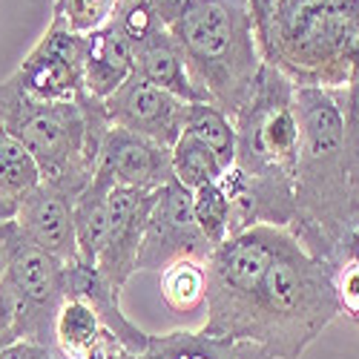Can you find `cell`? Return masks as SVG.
I'll return each mask as SVG.
<instances>
[{
    "label": "cell",
    "mask_w": 359,
    "mask_h": 359,
    "mask_svg": "<svg viewBox=\"0 0 359 359\" xmlns=\"http://www.w3.org/2000/svg\"><path fill=\"white\" fill-rule=\"evenodd\" d=\"M299 158L290 233L327 267L348 259L359 236V127L345 118L342 89L296 86Z\"/></svg>",
    "instance_id": "6da1fadb"
},
{
    "label": "cell",
    "mask_w": 359,
    "mask_h": 359,
    "mask_svg": "<svg viewBox=\"0 0 359 359\" xmlns=\"http://www.w3.org/2000/svg\"><path fill=\"white\" fill-rule=\"evenodd\" d=\"M262 61L293 86L342 89L359 61V0H248Z\"/></svg>",
    "instance_id": "7a4b0ae2"
},
{
    "label": "cell",
    "mask_w": 359,
    "mask_h": 359,
    "mask_svg": "<svg viewBox=\"0 0 359 359\" xmlns=\"http://www.w3.org/2000/svg\"><path fill=\"white\" fill-rule=\"evenodd\" d=\"M190 75L213 107L236 121L264 67L248 0H178L164 18Z\"/></svg>",
    "instance_id": "3957f363"
},
{
    "label": "cell",
    "mask_w": 359,
    "mask_h": 359,
    "mask_svg": "<svg viewBox=\"0 0 359 359\" xmlns=\"http://www.w3.org/2000/svg\"><path fill=\"white\" fill-rule=\"evenodd\" d=\"M337 316L334 271L287 230L259 285L238 342L259 345L271 359H302Z\"/></svg>",
    "instance_id": "277c9868"
},
{
    "label": "cell",
    "mask_w": 359,
    "mask_h": 359,
    "mask_svg": "<svg viewBox=\"0 0 359 359\" xmlns=\"http://www.w3.org/2000/svg\"><path fill=\"white\" fill-rule=\"evenodd\" d=\"M0 124L32 156L41 182L61 184L75 196L95 172L109 118L101 98L83 93L69 104L35 101L12 81H0Z\"/></svg>",
    "instance_id": "5b68a950"
},
{
    "label": "cell",
    "mask_w": 359,
    "mask_h": 359,
    "mask_svg": "<svg viewBox=\"0 0 359 359\" xmlns=\"http://www.w3.org/2000/svg\"><path fill=\"white\" fill-rule=\"evenodd\" d=\"M287 227L256 224L236 233L207 256V322L201 331L238 342L259 285L271 267Z\"/></svg>",
    "instance_id": "8992f818"
},
{
    "label": "cell",
    "mask_w": 359,
    "mask_h": 359,
    "mask_svg": "<svg viewBox=\"0 0 359 359\" xmlns=\"http://www.w3.org/2000/svg\"><path fill=\"white\" fill-rule=\"evenodd\" d=\"M4 279L15 296L18 339L55 348V316L67 299V264L26 238L15 219L0 222Z\"/></svg>",
    "instance_id": "52a82bcc"
},
{
    "label": "cell",
    "mask_w": 359,
    "mask_h": 359,
    "mask_svg": "<svg viewBox=\"0 0 359 359\" xmlns=\"http://www.w3.org/2000/svg\"><path fill=\"white\" fill-rule=\"evenodd\" d=\"M83 57H86V35H75L69 29L49 20L41 41L12 72V81L20 86V93H26L35 101L69 104L86 93Z\"/></svg>",
    "instance_id": "ba28073f"
},
{
    "label": "cell",
    "mask_w": 359,
    "mask_h": 359,
    "mask_svg": "<svg viewBox=\"0 0 359 359\" xmlns=\"http://www.w3.org/2000/svg\"><path fill=\"white\" fill-rule=\"evenodd\" d=\"M210 253L213 245L204 238L193 216V193L178 182H170L156 190L138 253V271L161 273L175 259L190 256L207 262Z\"/></svg>",
    "instance_id": "9c48e42d"
},
{
    "label": "cell",
    "mask_w": 359,
    "mask_h": 359,
    "mask_svg": "<svg viewBox=\"0 0 359 359\" xmlns=\"http://www.w3.org/2000/svg\"><path fill=\"white\" fill-rule=\"evenodd\" d=\"M104 107L112 127L144 135L167 149L184 133L187 121V104L182 98L164 93L161 86L144 81L135 72L104 101Z\"/></svg>",
    "instance_id": "30bf717a"
},
{
    "label": "cell",
    "mask_w": 359,
    "mask_h": 359,
    "mask_svg": "<svg viewBox=\"0 0 359 359\" xmlns=\"http://www.w3.org/2000/svg\"><path fill=\"white\" fill-rule=\"evenodd\" d=\"M156 190H133V187H112L109 196V227L104 248L98 253L95 267L107 276V282L118 290L138 273V253L144 242V230L149 219V207H153Z\"/></svg>",
    "instance_id": "8fae6325"
},
{
    "label": "cell",
    "mask_w": 359,
    "mask_h": 359,
    "mask_svg": "<svg viewBox=\"0 0 359 359\" xmlns=\"http://www.w3.org/2000/svg\"><path fill=\"white\" fill-rule=\"evenodd\" d=\"M72 210H75L72 190L52 182H38V187L29 190L26 198L20 201L15 222L20 224L29 242L69 267L72 262H78Z\"/></svg>",
    "instance_id": "7c38bea8"
},
{
    "label": "cell",
    "mask_w": 359,
    "mask_h": 359,
    "mask_svg": "<svg viewBox=\"0 0 359 359\" xmlns=\"http://www.w3.org/2000/svg\"><path fill=\"white\" fill-rule=\"evenodd\" d=\"M95 170H104L118 187H133L147 193L175 182L170 149L121 127H109Z\"/></svg>",
    "instance_id": "4fadbf2b"
},
{
    "label": "cell",
    "mask_w": 359,
    "mask_h": 359,
    "mask_svg": "<svg viewBox=\"0 0 359 359\" xmlns=\"http://www.w3.org/2000/svg\"><path fill=\"white\" fill-rule=\"evenodd\" d=\"M67 296L69 299H81L83 305L93 308L95 316L104 325V331H109L124 348H130L135 353L147 351L149 334L141 331V327L124 313V308H121V290L112 287L95 264L72 262L67 267Z\"/></svg>",
    "instance_id": "5bb4252c"
},
{
    "label": "cell",
    "mask_w": 359,
    "mask_h": 359,
    "mask_svg": "<svg viewBox=\"0 0 359 359\" xmlns=\"http://www.w3.org/2000/svg\"><path fill=\"white\" fill-rule=\"evenodd\" d=\"M133 72L149 83L161 86L164 93L182 98L184 104H210L204 89L190 75L184 55L172 41V35L167 32V26L156 29L153 35L133 43Z\"/></svg>",
    "instance_id": "9a60e30c"
},
{
    "label": "cell",
    "mask_w": 359,
    "mask_h": 359,
    "mask_svg": "<svg viewBox=\"0 0 359 359\" xmlns=\"http://www.w3.org/2000/svg\"><path fill=\"white\" fill-rule=\"evenodd\" d=\"M133 75V43L115 20H107L86 35L83 89L93 98L107 101Z\"/></svg>",
    "instance_id": "2e32d148"
},
{
    "label": "cell",
    "mask_w": 359,
    "mask_h": 359,
    "mask_svg": "<svg viewBox=\"0 0 359 359\" xmlns=\"http://www.w3.org/2000/svg\"><path fill=\"white\" fill-rule=\"evenodd\" d=\"M115 182L104 172L95 170L89 184L75 196V245H78V262L95 264L98 253L104 248L107 227H109V196Z\"/></svg>",
    "instance_id": "e0dca14e"
},
{
    "label": "cell",
    "mask_w": 359,
    "mask_h": 359,
    "mask_svg": "<svg viewBox=\"0 0 359 359\" xmlns=\"http://www.w3.org/2000/svg\"><path fill=\"white\" fill-rule=\"evenodd\" d=\"M41 172L32 156L0 124V222L18 216V207L29 190H35Z\"/></svg>",
    "instance_id": "ac0fdd59"
},
{
    "label": "cell",
    "mask_w": 359,
    "mask_h": 359,
    "mask_svg": "<svg viewBox=\"0 0 359 359\" xmlns=\"http://www.w3.org/2000/svg\"><path fill=\"white\" fill-rule=\"evenodd\" d=\"M158 287L172 313H198L207 305V267L201 259H175L158 273Z\"/></svg>",
    "instance_id": "d6986e66"
},
{
    "label": "cell",
    "mask_w": 359,
    "mask_h": 359,
    "mask_svg": "<svg viewBox=\"0 0 359 359\" xmlns=\"http://www.w3.org/2000/svg\"><path fill=\"white\" fill-rule=\"evenodd\" d=\"M104 331L95 311L81 299H64L55 316V348L64 359H86Z\"/></svg>",
    "instance_id": "ffe728a7"
},
{
    "label": "cell",
    "mask_w": 359,
    "mask_h": 359,
    "mask_svg": "<svg viewBox=\"0 0 359 359\" xmlns=\"http://www.w3.org/2000/svg\"><path fill=\"white\" fill-rule=\"evenodd\" d=\"M238 342L210 337L204 331H170L161 337L149 334L144 359H236Z\"/></svg>",
    "instance_id": "44dd1931"
},
{
    "label": "cell",
    "mask_w": 359,
    "mask_h": 359,
    "mask_svg": "<svg viewBox=\"0 0 359 359\" xmlns=\"http://www.w3.org/2000/svg\"><path fill=\"white\" fill-rule=\"evenodd\" d=\"M170 161H172V175L175 182L187 187L190 193L204 187V184H216L224 167L222 161L213 156V149L201 144L193 133H182L178 135V141L170 147Z\"/></svg>",
    "instance_id": "7402d4cb"
},
{
    "label": "cell",
    "mask_w": 359,
    "mask_h": 359,
    "mask_svg": "<svg viewBox=\"0 0 359 359\" xmlns=\"http://www.w3.org/2000/svg\"><path fill=\"white\" fill-rule=\"evenodd\" d=\"M184 130L193 133L201 144L213 149L222 167H233L236 161V121L213 104H187Z\"/></svg>",
    "instance_id": "603a6c76"
},
{
    "label": "cell",
    "mask_w": 359,
    "mask_h": 359,
    "mask_svg": "<svg viewBox=\"0 0 359 359\" xmlns=\"http://www.w3.org/2000/svg\"><path fill=\"white\" fill-rule=\"evenodd\" d=\"M193 216L198 230L213 248H219L224 238H230V201L219 187V182L193 190Z\"/></svg>",
    "instance_id": "cb8c5ba5"
},
{
    "label": "cell",
    "mask_w": 359,
    "mask_h": 359,
    "mask_svg": "<svg viewBox=\"0 0 359 359\" xmlns=\"http://www.w3.org/2000/svg\"><path fill=\"white\" fill-rule=\"evenodd\" d=\"M118 0H55L52 4V23L69 29L75 35H89L104 26Z\"/></svg>",
    "instance_id": "d4e9b609"
},
{
    "label": "cell",
    "mask_w": 359,
    "mask_h": 359,
    "mask_svg": "<svg viewBox=\"0 0 359 359\" xmlns=\"http://www.w3.org/2000/svg\"><path fill=\"white\" fill-rule=\"evenodd\" d=\"M334 293L339 316H345L356 331H359V264L356 262H342L334 267Z\"/></svg>",
    "instance_id": "484cf974"
},
{
    "label": "cell",
    "mask_w": 359,
    "mask_h": 359,
    "mask_svg": "<svg viewBox=\"0 0 359 359\" xmlns=\"http://www.w3.org/2000/svg\"><path fill=\"white\" fill-rule=\"evenodd\" d=\"M20 342L18 339V311H15V296L6 285V279H0V351H6L9 345Z\"/></svg>",
    "instance_id": "4316f807"
},
{
    "label": "cell",
    "mask_w": 359,
    "mask_h": 359,
    "mask_svg": "<svg viewBox=\"0 0 359 359\" xmlns=\"http://www.w3.org/2000/svg\"><path fill=\"white\" fill-rule=\"evenodd\" d=\"M86 359H144V353H135V351L124 348V345L118 342L109 331H101V337H98L95 348L89 351V356H86Z\"/></svg>",
    "instance_id": "83f0119b"
},
{
    "label": "cell",
    "mask_w": 359,
    "mask_h": 359,
    "mask_svg": "<svg viewBox=\"0 0 359 359\" xmlns=\"http://www.w3.org/2000/svg\"><path fill=\"white\" fill-rule=\"evenodd\" d=\"M0 359H64L57 353V348H46V345H32V342H15L6 351H0Z\"/></svg>",
    "instance_id": "f1b7e54d"
},
{
    "label": "cell",
    "mask_w": 359,
    "mask_h": 359,
    "mask_svg": "<svg viewBox=\"0 0 359 359\" xmlns=\"http://www.w3.org/2000/svg\"><path fill=\"white\" fill-rule=\"evenodd\" d=\"M178 0H118L115 4V12L118 9H149V12H156L161 20L167 18L170 6H175Z\"/></svg>",
    "instance_id": "f546056e"
},
{
    "label": "cell",
    "mask_w": 359,
    "mask_h": 359,
    "mask_svg": "<svg viewBox=\"0 0 359 359\" xmlns=\"http://www.w3.org/2000/svg\"><path fill=\"white\" fill-rule=\"evenodd\" d=\"M236 359H271L267 356L259 345H253V342H238V356Z\"/></svg>",
    "instance_id": "4dcf8cb0"
},
{
    "label": "cell",
    "mask_w": 359,
    "mask_h": 359,
    "mask_svg": "<svg viewBox=\"0 0 359 359\" xmlns=\"http://www.w3.org/2000/svg\"><path fill=\"white\" fill-rule=\"evenodd\" d=\"M4 271H6V264H4V253H0V279H4Z\"/></svg>",
    "instance_id": "1f68e13d"
}]
</instances>
